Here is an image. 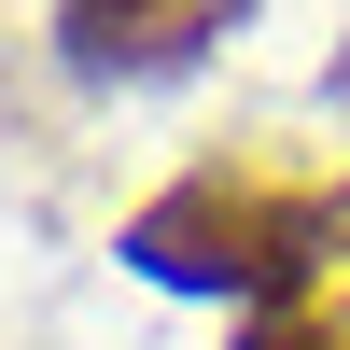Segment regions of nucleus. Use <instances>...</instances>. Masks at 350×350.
Returning a JSON list of instances; mask_svg holds the SVG:
<instances>
[{
	"label": "nucleus",
	"mask_w": 350,
	"mask_h": 350,
	"mask_svg": "<svg viewBox=\"0 0 350 350\" xmlns=\"http://www.w3.org/2000/svg\"><path fill=\"white\" fill-rule=\"evenodd\" d=\"M126 252L168 280V295H295L308 252H323V183H267V168H183L154 211L126 224Z\"/></svg>",
	"instance_id": "f257e3e1"
},
{
	"label": "nucleus",
	"mask_w": 350,
	"mask_h": 350,
	"mask_svg": "<svg viewBox=\"0 0 350 350\" xmlns=\"http://www.w3.org/2000/svg\"><path fill=\"white\" fill-rule=\"evenodd\" d=\"M224 14H252V0H56V42H70V70H183Z\"/></svg>",
	"instance_id": "f03ea898"
},
{
	"label": "nucleus",
	"mask_w": 350,
	"mask_h": 350,
	"mask_svg": "<svg viewBox=\"0 0 350 350\" xmlns=\"http://www.w3.org/2000/svg\"><path fill=\"white\" fill-rule=\"evenodd\" d=\"M267 308H308L323 336H350V183H323V252H308V280L267 295Z\"/></svg>",
	"instance_id": "7ed1b4c3"
}]
</instances>
